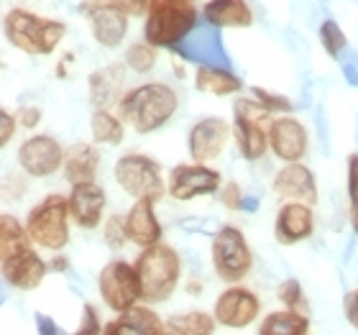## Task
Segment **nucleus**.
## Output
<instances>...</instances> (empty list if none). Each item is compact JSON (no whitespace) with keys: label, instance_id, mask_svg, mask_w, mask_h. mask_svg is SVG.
I'll use <instances>...</instances> for the list:
<instances>
[{"label":"nucleus","instance_id":"nucleus-16","mask_svg":"<svg viewBox=\"0 0 358 335\" xmlns=\"http://www.w3.org/2000/svg\"><path fill=\"white\" fill-rule=\"evenodd\" d=\"M274 194L289 202H305L313 208L317 202V185H315V174L307 169L302 162L297 164H284L276 171L274 182H271Z\"/></svg>","mask_w":358,"mask_h":335},{"label":"nucleus","instance_id":"nucleus-17","mask_svg":"<svg viewBox=\"0 0 358 335\" xmlns=\"http://www.w3.org/2000/svg\"><path fill=\"white\" fill-rule=\"evenodd\" d=\"M157 200L154 197H143V200H136L131 205V210L126 213V233L128 241L136 243L141 248H151L162 243V223L157 218Z\"/></svg>","mask_w":358,"mask_h":335},{"label":"nucleus","instance_id":"nucleus-5","mask_svg":"<svg viewBox=\"0 0 358 335\" xmlns=\"http://www.w3.org/2000/svg\"><path fill=\"white\" fill-rule=\"evenodd\" d=\"M271 113L256 97H238L233 103V138L246 162H259L268 149Z\"/></svg>","mask_w":358,"mask_h":335},{"label":"nucleus","instance_id":"nucleus-4","mask_svg":"<svg viewBox=\"0 0 358 335\" xmlns=\"http://www.w3.org/2000/svg\"><path fill=\"white\" fill-rule=\"evenodd\" d=\"M197 23V8L185 0H154L143 23V41L151 46H177Z\"/></svg>","mask_w":358,"mask_h":335},{"label":"nucleus","instance_id":"nucleus-23","mask_svg":"<svg viewBox=\"0 0 358 335\" xmlns=\"http://www.w3.org/2000/svg\"><path fill=\"white\" fill-rule=\"evenodd\" d=\"M64 177L72 187L85 185V182H95V174L100 169V151L92 143H72L64 154Z\"/></svg>","mask_w":358,"mask_h":335},{"label":"nucleus","instance_id":"nucleus-19","mask_svg":"<svg viewBox=\"0 0 358 335\" xmlns=\"http://www.w3.org/2000/svg\"><path fill=\"white\" fill-rule=\"evenodd\" d=\"M105 205H108V197H105V190L97 182L75 185L72 192H69V213H72V220L80 228H85V231H92V228L100 225Z\"/></svg>","mask_w":358,"mask_h":335},{"label":"nucleus","instance_id":"nucleus-12","mask_svg":"<svg viewBox=\"0 0 358 335\" xmlns=\"http://www.w3.org/2000/svg\"><path fill=\"white\" fill-rule=\"evenodd\" d=\"M262 313V299L256 297L248 287H241V284H233L225 292H220V297L215 299V307H213V315L215 320L223 325V328H248L251 322H256Z\"/></svg>","mask_w":358,"mask_h":335},{"label":"nucleus","instance_id":"nucleus-11","mask_svg":"<svg viewBox=\"0 0 358 335\" xmlns=\"http://www.w3.org/2000/svg\"><path fill=\"white\" fill-rule=\"evenodd\" d=\"M67 149L54 136L36 134L26 138L18 149V164L31 177H52L64 166Z\"/></svg>","mask_w":358,"mask_h":335},{"label":"nucleus","instance_id":"nucleus-20","mask_svg":"<svg viewBox=\"0 0 358 335\" xmlns=\"http://www.w3.org/2000/svg\"><path fill=\"white\" fill-rule=\"evenodd\" d=\"M0 264H3L6 282L10 284L13 290H21V292H31V290H36V287H41V282L46 279V271H49V264H46L34 248L18 253L13 259L0 261Z\"/></svg>","mask_w":358,"mask_h":335},{"label":"nucleus","instance_id":"nucleus-39","mask_svg":"<svg viewBox=\"0 0 358 335\" xmlns=\"http://www.w3.org/2000/svg\"><path fill=\"white\" fill-rule=\"evenodd\" d=\"M15 126H18V120H15L13 113L0 111V143H3V146H6V143L10 141V138H13Z\"/></svg>","mask_w":358,"mask_h":335},{"label":"nucleus","instance_id":"nucleus-43","mask_svg":"<svg viewBox=\"0 0 358 335\" xmlns=\"http://www.w3.org/2000/svg\"><path fill=\"white\" fill-rule=\"evenodd\" d=\"M49 269H54V271H59V274H64V271H67V269H69L67 256H54L52 264H49Z\"/></svg>","mask_w":358,"mask_h":335},{"label":"nucleus","instance_id":"nucleus-42","mask_svg":"<svg viewBox=\"0 0 358 335\" xmlns=\"http://www.w3.org/2000/svg\"><path fill=\"white\" fill-rule=\"evenodd\" d=\"M36 328L38 335H59V328H57V322L49 318V315H41L36 313Z\"/></svg>","mask_w":358,"mask_h":335},{"label":"nucleus","instance_id":"nucleus-26","mask_svg":"<svg viewBox=\"0 0 358 335\" xmlns=\"http://www.w3.org/2000/svg\"><path fill=\"white\" fill-rule=\"evenodd\" d=\"M194 85L200 92H208V95H233L243 87L241 77H236L231 69H220V67H197V75H194Z\"/></svg>","mask_w":358,"mask_h":335},{"label":"nucleus","instance_id":"nucleus-34","mask_svg":"<svg viewBox=\"0 0 358 335\" xmlns=\"http://www.w3.org/2000/svg\"><path fill=\"white\" fill-rule=\"evenodd\" d=\"M348 208L353 231L358 233V154L348 157Z\"/></svg>","mask_w":358,"mask_h":335},{"label":"nucleus","instance_id":"nucleus-45","mask_svg":"<svg viewBox=\"0 0 358 335\" xmlns=\"http://www.w3.org/2000/svg\"><path fill=\"white\" fill-rule=\"evenodd\" d=\"M75 335H87V333H80V330H77V333Z\"/></svg>","mask_w":358,"mask_h":335},{"label":"nucleus","instance_id":"nucleus-44","mask_svg":"<svg viewBox=\"0 0 358 335\" xmlns=\"http://www.w3.org/2000/svg\"><path fill=\"white\" fill-rule=\"evenodd\" d=\"M185 290H187V294H200V292H202V284L200 282H187Z\"/></svg>","mask_w":358,"mask_h":335},{"label":"nucleus","instance_id":"nucleus-10","mask_svg":"<svg viewBox=\"0 0 358 335\" xmlns=\"http://www.w3.org/2000/svg\"><path fill=\"white\" fill-rule=\"evenodd\" d=\"M83 15L90 21L92 36L97 44L105 49H115V46L126 38L128 34V13L115 3V0H92L80 6Z\"/></svg>","mask_w":358,"mask_h":335},{"label":"nucleus","instance_id":"nucleus-22","mask_svg":"<svg viewBox=\"0 0 358 335\" xmlns=\"http://www.w3.org/2000/svg\"><path fill=\"white\" fill-rule=\"evenodd\" d=\"M103 335H166V325L149 305H136L103 325Z\"/></svg>","mask_w":358,"mask_h":335},{"label":"nucleus","instance_id":"nucleus-33","mask_svg":"<svg viewBox=\"0 0 358 335\" xmlns=\"http://www.w3.org/2000/svg\"><path fill=\"white\" fill-rule=\"evenodd\" d=\"M103 238L108 243V248L113 251H120V248L128 243V233H126V218L120 215H110L108 218V223L103 228Z\"/></svg>","mask_w":358,"mask_h":335},{"label":"nucleus","instance_id":"nucleus-30","mask_svg":"<svg viewBox=\"0 0 358 335\" xmlns=\"http://www.w3.org/2000/svg\"><path fill=\"white\" fill-rule=\"evenodd\" d=\"M157 46H151L149 41H136L126 52V67L138 75H149L151 69L157 67Z\"/></svg>","mask_w":358,"mask_h":335},{"label":"nucleus","instance_id":"nucleus-9","mask_svg":"<svg viewBox=\"0 0 358 335\" xmlns=\"http://www.w3.org/2000/svg\"><path fill=\"white\" fill-rule=\"evenodd\" d=\"M115 182L128 197L143 200V197H154L159 200L164 194V179H162V166L146 154H126L115 162Z\"/></svg>","mask_w":358,"mask_h":335},{"label":"nucleus","instance_id":"nucleus-14","mask_svg":"<svg viewBox=\"0 0 358 335\" xmlns=\"http://www.w3.org/2000/svg\"><path fill=\"white\" fill-rule=\"evenodd\" d=\"M233 136V128L223 118H202L189 128V154H192L194 164H208L217 159L225 151V143Z\"/></svg>","mask_w":358,"mask_h":335},{"label":"nucleus","instance_id":"nucleus-40","mask_svg":"<svg viewBox=\"0 0 358 335\" xmlns=\"http://www.w3.org/2000/svg\"><path fill=\"white\" fill-rule=\"evenodd\" d=\"M343 310H345V318H348V322H351L353 328L358 330V287H356V290L348 292V294H345V299H343Z\"/></svg>","mask_w":358,"mask_h":335},{"label":"nucleus","instance_id":"nucleus-1","mask_svg":"<svg viewBox=\"0 0 358 335\" xmlns=\"http://www.w3.org/2000/svg\"><path fill=\"white\" fill-rule=\"evenodd\" d=\"M179 108V97L174 87L166 83H146L134 90H126L118 103V115L123 123L138 134H154L157 128L166 126Z\"/></svg>","mask_w":358,"mask_h":335},{"label":"nucleus","instance_id":"nucleus-36","mask_svg":"<svg viewBox=\"0 0 358 335\" xmlns=\"http://www.w3.org/2000/svg\"><path fill=\"white\" fill-rule=\"evenodd\" d=\"M243 192H241L238 182H225L220 187V202H223L228 210H243Z\"/></svg>","mask_w":358,"mask_h":335},{"label":"nucleus","instance_id":"nucleus-24","mask_svg":"<svg viewBox=\"0 0 358 335\" xmlns=\"http://www.w3.org/2000/svg\"><path fill=\"white\" fill-rule=\"evenodd\" d=\"M202 15L217 29H248L254 23V10L246 0H210L202 8Z\"/></svg>","mask_w":358,"mask_h":335},{"label":"nucleus","instance_id":"nucleus-3","mask_svg":"<svg viewBox=\"0 0 358 335\" xmlns=\"http://www.w3.org/2000/svg\"><path fill=\"white\" fill-rule=\"evenodd\" d=\"M3 29L8 41L26 54H52L67 34V26L62 21L34 15L26 8L8 10Z\"/></svg>","mask_w":358,"mask_h":335},{"label":"nucleus","instance_id":"nucleus-6","mask_svg":"<svg viewBox=\"0 0 358 335\" xmlns=\"http://www.w3.org/2000/svg\"><path fill=\"white\" fill-rule=\"evenodd\" d=\"M69 197L46 194L44 200L34 205L26 218V231L36 246L46 251H62L69 243Z\"/></svg>","mask_w":358,"mask_h":335},{"label":"nucleus","instance_id":"nucleus-2","mask_svg":"<svg viewBox=\"0 0 358 335\" xmlns=\"http://www.w3.org/2000/svg\"><path fill=\"white\" fill-rule=\"evenodd\" d=\"M134 266L141 279V302L159 305L177 292L179 276H182V259L172 246L157 243L151 248H143L141 256L134 261Z\"/></svg>","mask_w":358,"mask_h":335},{"label":"nucleus","instance_id":"nucleus-27","mask_svg":"<svg viewBox=\"0 0 358 335\" xmlns=\"http://www.w3.org/2000/svg\"><path fill=\"white\" fill-rule=\"evenodd\" d=\"M259 335H310V315L292 310L268 313L259 325Z\"/></svg>","mask_w":358,"mask_h":335},{"label":"nucleus","instance_id":"nucleus-28","mask_svg":"<svg viewBox=\"0 0 358 335\" xmlns=\"http://www.w3.org/2000/svg\"><path fill=\"white\" fill-rule=\"evenodd\" d=\"M215 315L189 310V313L166 318V335H213L215 333Z\"/></svg>","mask_w":358,"mask_h":335},{"label":"nucleus","instance_id":"nucleus-37","mask_svg":"<svg viewBox=\"0 0 358 335\" xmlns=\"http://www.w3.org/2000/svg\"><path fill=\"white\" fill-rule=\"evenodd\" d=\"M80 333L103 335V325H100V315H97L95 305H90V302H85V307H83V322H80Z\"/></svg>","mask_w":358,"mask_h":335},{"label":"nucleus","instance_id":"nucleus-46","mask_svg":"<svg viewBox=\"0 0 358 335\" xmlns=\"http://www.w3.org/2000/svg\"><path fill=\"white\" fill-rule=\"evenodd\" d=\"M185 3H192V6H194V0H185Z\"/></svg>","mask_w":358,"mask_h":335},{"label":"nucleus","instance_id":"nucleus-8","mask_svg":"<svg viewBox=\"0 0 358 335\" xmlns=\"http://www.w3.org/2000/svg\"><path fill=\"white\" fill-rule=\"evenodd\" d=\"M97 290L100 297L115 315H123L134 310L141 302V279L134 264L123 259L108 261L97 276Z\"/></svg>","mask_w":358,"mask_h":335},{"label":"nucleus","instance_id":"nucleus-13","mask_svg":"<svg viewBox=\"0 0 358 335\" xmlns=\"http://www.w3.org/2000/svg\"><path fill=\"white\" fill-rule=\"evenodd\" d=\"M220 174L215 169H210L208 164H177L169 174V194L174 200L187 202L194 200L200 194H213L220 192Z\"/></svg>","mask_w":358,"mask_h":335},{"label":"nucleus","instance_id":"nucleus-31","mask_svg":"<svg viewBox=\"0 0 358 335\" xmlns=\"http://www.w3.org/2000/svg\"><path fill=\"white\" fill-rule=\"evenodd\" d=\"M276 297L284 305V310H292V313H302L307 315V302H305V292H302V284L297 279H287V282L279 284L276 290Z\"/></svg>","mask_w":358,"mask_h":335},{"label":"nucleus","instance_id":"nucleus-29","mask_svg":"<svg viewBox=\"0 0 358 335\" xmlns=\"http://www.w3.org/2000/svg\"><path fill=\"white\" fill-rule=\"evenodd\" d=\"M90 131H92V138L97 143L118 146L123 141V120H120V115H113L110 111H92Z\"/></svg>","mask_w":358,"mask_h":335},{"label":"nucleus","instance_id":"nucleus-18","mask_svg":"<svg viewBox=\"0 0 358 335\" xmlns=\"http://www.w3.org/2000/svg\"><path fill=\"white\" fill-rule=\"evenodd\" d=\"M315 231L313 208L305 202H284L274 220V236L282 246H294L299 241H307Z\"/></svg>","mask_w":358,"mask_h":335},{"label":"nucleus","instance_id":"nucleus-41","mask_svg":"<svg viewBox=\"0 0 358 335\" xmlns=\"http://www.w3.org/2000/svg\"><path fill=\"white\" fill-rule=\"evenodd\" d=\"M128 15H141V13H149V8L154 0H115Z\"/></svg>","mask_w":358,"mask_h":335},{"label":"nucleus","instance_id":"nucleus-38","mask_svg":"<svg viewBox=\"0 0 358 335\" xmlns=\"http://www.w3.org/2000/svg\"><path fill=\"white\" fill-rule=\"evenodd\" d=\"M13 115H15V120H18V126L29 128V131L41 123V111H38L36 105H23V108H18Z\"/></svg>","mask_w":358,"mask_h":335},{"label":"nucleus","instance_id":"nucleus-35","mask_svg":"<svg viewBox=\"0 0 358 335\" xmlns=\"http://www.w3.org/2000/svg\"><path fill=\"white\" fill-rule=\"evenodd\" d=\"M251 92H254L256 100H259V103H262L264 108L271 113V115H274V113H292V111H294V105H292L289 97L276 95V92H268V90H264V87H254Z\"/></svg>","mask_w":358,"mask_h":335},{"label":"nucleus","instance_id":"nucleus-32","mask_svg":"<svg viewBox=\"0 0 358 335\" xmlns=\"http://www.w3.org/2000/svg\"><path fill=\"white\" fill-rule=\"evenodd\" d=\"M320 41H322V49H325L328 57H333V59H338L341 52L345 49V36H343V31H341V26H338L336 21H322Z\"/></svg>","mask_w":358,"mask_h":335},{"label":"nucleus","instance_id":"nucleus-21","mask_svg":"<svg viewBox=\"0 0 358 335\" xmlns=\"http://www.w3.org/2000/svg\"><path fill=\"white\" fill-rule=\"evenodd\" d=\"M123 85H126V64H108V67L92 72L87 80L90 103L95 111H108L110 105L123 100Z\"/></svg>","mask_w":358,"mask_h":335},{"label":"nucleus","instance_id":"nucleus-7","mask_svg":"<svg viewBox=\"0 0 358 335\" xmlns=\"http://www.w3.org/2000/svg\"><path fill=\"white\" fill-rule=\"evenodd\" d=\"M213 269L225 284H241L254 266V251L248 246L246 236L236 225H223L213 238Z\"/></svg>","mask_w":358,"mask_h":335},{"label":"nucleus","instance_id":"nucleus-25","mask_svg":"<svg viewBox=\"0 0 358 335\" xmlns=\"http://www.w3.org/2000/svg\"><path fill=\"white\" fill-rule=\"evenodd\" d=\"M29 248H34V241H31L26 225L18 223L10 213H3L0 215V261L13 259Z\"/></svg>","mask_w":358,"mask_h":335},{"label":"nucleus","instance_id":"nucleus-15","mask_svg":"<svg viewBox=\"0 0 358 335\" xmlns=\"http://www.w3.org/2000/svg\"><path fill=\"white\" fill-rule=\"evenodd\" d=\"M268 149L284 164H297L307 154V128L292 115H279L268 126Z\"/></svg>","mask_w":358,"mask_h":335}]
</instances>
